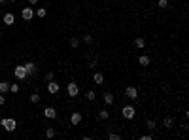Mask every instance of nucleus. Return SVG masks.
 Returning a JSON list of instances; mask_svg holds the SVG:
<instances>
[{"mask_svg":"<svg viewBox=\"0 0 189 140\" xmlns=\"http://www.w3.org/2000/svg\"><path fill=\"white\" fill-rule=\"evenodd\" d=\"M0 125L4 127V131L11 132V131H15V127H17V121L13 119V117H4V119L0 121Z\"/></svg>","mask_w":189,"mask_h":140,"instance_id":"nucleus-1","label":"nucleus"},{"mask_svg":"<svg viewBox=\"0 0 189 140\" xmlns=\"http://www.w3.org/2000/svg\"><path fill=\"white\" fill-rule=\"evenodd\" d=\"M13 76H15L17 80H27L29 78V74H27V70H25V65H19L13 68Z\"/></svg>","mask_w":189,"mask_h":140,"instance_id":"nucleus-2","label":"nucleus"},{"mask_svg":"<svg viewBox=\"0 0 189 140\" xmlns=\"http://www.w3.org/2000/svg\"><path fill=\"white\" fill-rule=\"evenodd\" d=\"M121 114H123V117H125V119H132V117L136 116V110H134V106H131V104H127V106H123Z\"/></svg>","mask_w":189,"mask_h":140,"instance_id":"nucleus-3","label":"nucleus"},{"mask_svg":"<svg viewBox=\"0 0 189 140\" xmlns=\"http://www.w3.org/2000/svg\"><path fill=\"white\" fill-rule=\"evenodd\" d=\"M66 93H68V97H78V93H80L78 83H76V81H68V85H66Z\"/></svg>","mask_w":189,"mask_h":140,"instance_id":"nucleus-4","label":"nucleus"},{"mask_svg":"<svg viewBox=\"0 0 189 140\" xmlns=\"http://www.w3.org/2000/svg\"><path fill=\"white\" fill-rule=\"evenodd\" d=\"M125 97H127V99H131V100H136V99H138V89H136L134 85H129L127 89H125Z\"/></svg>","mask_w":189,"mask_h":140,"instance_id":"nucleus-5","label":"nucleus"},{"mask_svg":"<svg viewBox=\"0 0 189 140\" xmlns=\"http://www.w3.org/2000/svg\"><path fill=\"white\" fill-rule=\"evenodd\" d=\"M21 17H23L25 21H30L34 17V10L30 8V6H27V8H23V11H21Z\"/></svg>","mask_w":189,"mask_h":140,"instance_id":"nucleus-6","label":"nucleus"},{"mask_svg":"<svg viewBox=\"0 0 189 140\" xmlns=\"http://www.w3.org/2000/svg\"><path fill=\"white\" fill-rule=\"evenodd\" d=\"M59 89H61V85H59V81H47V91H49L51 95H57L59 93Z\"/></svg>","mask_w":189,"mask_h":140,"instance_id":"nucleus-7","label":"nucleus"},{"mask_svg":"<svg viewBox=\"0 0 189 140\" xmlns=\"http://www.w3.org/2000/svg\"><path fill=\"white\" fill-rule=\"evenodd\" d=\"M44 116L49 117V119H55V117H57V110H55L53 106H47V108L44 110Z\"/></svg>","mask_w":189,"mask_h":140,"instance_id":"nucleus-8","label":"nucleus"},{"mask_svg":"<svg viewBox=\"0 0 189 140\" xmlns=\"http://www.w3.org/2000/svg\"><path fill=\"white\" fill-rule=\"evenodd\" d=\"M25 70H27V74H29V76H34V74L38 72V68H36V65H34V62H27V65H25Z\"/></svg>","mask_w":189,"mask_h":140,"instance_id":"nucleus-9","label":"nucleus"},{"mask_svg":"<svg viewBox=\"0 0 189 140\" xmlns=\"http://www.w3.org/2000/svg\"><path fill=\"white\" fill-rule=\"evenodd\" d=\"M70 123H72V125H80L81 123V114H80V112H72V116H70Z\"/></svg>","mask_w":189,"mask_h":140,"instance_id":"nucleus-10","label":"nucleus"},{"mask_svg":"<svg viewBox=\"0 0 189 140\" xmlns=\"http://www.w3.org/2000/svg\"><path fill=\"white\" fill-rule=\"evenodd\" d=\"M13 23H15V17H13V13H6V15H4V25H13Z\"/></svg>","mask_w":189,"mask_h":140,"instance_id":"nucleus-11","label":"nucleus"},{"mask_svg":"<svg viewBox=\"0 0 189 140\" xmlns=\"http://www.w3.org/2000/svg\"><path fill=\"white\" fill-rule=\"evenodd\" d=\"M93 81L100 85V83H104V76H102L100 72H95V76H93Z\"/></svg>","mask_w":189,"mask_h":140,"instance_id":"nucleus-12","label":"nucleus"},{"mask_svg":"<svg viewBox=\"0 0 189 140\" xmlns=\"http://www.w3.org/2000/svg\"><path fill=\"white\" fill-rule=\"evenodd\" d=\"M8 91H10V83L8 81H0V93H8Z\"/></svg>","mask_w":189,"mask_h":140,"instance_id":"nucleus-13","label":"nucleus"},{"mask_svg":"<svg viewBox=\"0 0 189 140\" xmlns=\"http://www.w3.org/2000/svg\"><path fill=\"white\" fill-rule=\"evenodd\" d=\"M134 46H136V47H140V49H142V47L146 46V40H144L142 36H138V38H134Z\"/></svg>","mask_w":189,"mask_h":140,"instance_id":"nucleus-14","label":"nucleus"},{"mask_svg":"<svg viewBox=\"0 0 189 140\" xmlns=\"http://www.w3.org/2000/svg\"><path fill=\"white\" fill-rule=\"evenodd\" d=\"M138 62H140L142 66H148V65H150V57H148V55H142V57L138 59Z\"/></svg>","mask_w":189,"mask_h":140,"instance_id":"nucleus-15","label":"nucleus"},{"mask_svg":"<svg viewBox=\"0 0 189 140\" xmlns=\"http://www.w3.org/2000/svg\"><path fill=\"white\" fill-rule=\"evenodd\" d=\"M102 97H104V102H106V104H112V102H114V95H112V93H104Z\"/></svg>","mask_w":189,"mask_h":140,"instance_id":"nucleus-16","label":"nucleus"},{"mask_svg":"<svg viewBox=\"0 0 189 140\" xmlns=\"http://www.w3.org/2000/svg\"><path fill=\"white\" fill-rule=\"evenodd\" d=\"M36 15H38L40 19H44V17L47 15V10H46V8H38V11H36Z\"/></svg>","mask_w":189,"mask_h":140,"instance_id":"nucleus-17","label":"nucleus"},{"mask_svg":"<svg viewBox=\"0 0 189 140\" xmlns=\"http://www.w3.org/2000/svg\"><path fill=\"white\" fill-rule=\"evenodd\" d=\"M46 136H47V138H55V129H53V127H47V129H46Z\"/></svg>","mask_w":189,"mask_h":140,"instance_id":"nucleus-18","label":"nucleus"},{"mask_svg":"<svg viewBox=\"0 0 189 140\" xmlns=\"http://www.w3.org/2000/svg\"><path fill=\"white\" fill-rule=\"evenodd\" d=\"M108 116H110L108 110H100V112H99V119H108Z\"/></svg>","mask_w":189,"mask_h":140,"instance_id":"nucleus-19","label":"nucleus"},{"mask_svg":"<svg viewBox=\"0 0 189 140\" xmlns=\"http://www.w3.org/2000/svg\"><path fill=\"white\" fill-rule=\"evenodd\" d=\"M157 6H159V8H161V10H165V8H169V0H159V2H157Z\"/></svg>","mask_w":189,"mask_h":140,"instance_id":"nucleus-20","label":"nucleus"},{"mask_svg":"<svg viewBox=\"0 0 189 140\" xmlns=\"http://www.w3.org/2000/svg\"><path fill=\"white\" fill-rule=\"evenodd\" d=\"M10 91H11L13 95H15V93H19V85H17V83H10Z\"/></svg>","mask_w":189,"mask_h":140,"instance_id":"nucleus-21","label":"nucleus"},{"mask_svg":"<svg viewBox=\"0 0 189 140\" xmlns=\"http://www.w3.org/2000/svg\"><path fill=\"white\" fill-rule=\"evenodd\" d=\"M172 117H165V119H163V125H165V127H172Z\"/></svg>","mask_w":189,"mask_h":140,"instance_id":"nucleus-22","label":"nucleus"},{"mask_svg":"<svg viewBox=\"0 0 189 140\" xmlns=\"http://www.w3.org/2000/svg\"><path fill=\"white\" fill-rule=\"evenodd\" d=\"M30 102H34V104L40 102V95H38V93H32V95H30Z\"/></svg>","mask_w":189,"mask_h":140,"instance_id":"nucleus-23","label":"nucleus"},{"mask_svg":"<svg viewBox=\"0 0 189 140\" xmlns=\"http://www.w3.org/2000/svg\"><path fill=\"white\" fill-rule=\"evenodd\" d=\"M146 127H148L150 131H153V129H155V121H153V119H148V123H146Z\"/></svg>","mask_w":189,"mask_h":140,"instance_id":"nucleus-24","label":"nucleus"},{"mask_svg":"<svg viewBox=\"0 0 189 140\" xmlns=\"http://www.w3.org/2000/svg\"><path fill=\"white\" fill-rule=\"evenodd\" d=\"M80 46V40L78 38H72V40H70V47H78Z\"/></svg>","mask_w":189,"mask_h":140,"instance_id":"nucleus-25","label":"nucleus"},{"mask_svg":"<svg viewBox=\"0 0 189 140\" xmlns=\"http://www.w3.org/2000/svg\"><path fill=\"white\" fill-rule=\"evenodd\" d=\"M108 138H110V140H119L121 136L117 135V132H110V135H108Z\"/></svg>","mask_w":189,"mask_h":140,"instance_id":"nucleus-26","label":"nucleus"},{"mask_svg":"<svg viewBox=\"0 0 189 140\" xmlns=\"http://www.w3.org/2000/svg\"><path fill=\"white\" fill-rule=\"evenodd\" d=\"M95 91H87V100H95Z\"/></svg>","mask_w":189,"mask_h":140,"instance_id":"nucleus-27","label":"nucleus"},{"mask_svg":"<svg viewBox=\"0 0 189 140\" xmlns=\"http://www.w3.org/2000/svg\"><path fill=\"white\" fill-rule=\"evenodd\" d=\"M83 42H85V44H91V42H93V36H91V34H85V36H83Z\"/></svg>","mask_w":189,"mask_h":140,"instance_id":"nucleus-28","label":"nucleus"},{"mask_svg":"<svg viewBox=\"0 0 189 140\" xmlns=\"http://www.w3.org/2000/svg\"><path fill=\"white\" fill-rule=\"evenodd\" d=\"M51 80H55V74L53 72H47L46 74V81H51Z\"/></svg>","mask_w":189,"mask_h":140,"instance_id":"nucleus-29","label":"nucleus"},{"mask_svg":"<svg viewBox=\"0 0 189 140\" xmlns=\"http://www.w3.org/2000/svg\"><path fill=\"white\" fill-rule=\"evenodd\" d=\"M6 102V99H4V97H2V93H0V106H2V104Z\"/></svg>","mask_w":189,"mask_h":140,"instance_id":"nucleus-30","label":"nucleus"},{"mask_svg":"<svg viewBox=\"0 0 189 140\" xmlns=\"http://www.w3.org/2000/svg\"><path fill=\"white\" fill-rule=\"evenodd\" d=\"M29 4H38V0H29Z\"/></svg>","mask_w":189,"mask_h":140,"instance_id":"nucleus-31","label":"nucleus"},{"mask_svg":"<svg viewBox=\"0 0 189 140\" xmlns=\"http://www.w3.org/2000/svg\"><path fill=\"white\" fill-rule=\"evenodd\" d=\"M2 4H4V0H0V6H2Z\"/></svg>","mask_w":189,"mask_h":140,"instance_id":"nucleus-32","label":"nucleus"},{"mask_svg":"<svg viewBox=\"0 0 189 140\" xmlns=\"http://www.w3.org/2000/svg\"><path fill=\"white\" fill-rule=\"evenodd\" d=\"M10 2H17V0H10Z\"/></svg>","mask_w":189,"mask_h":140,"instance_id":"nucleus-33","label":"nucleus"},{"mask_svg":"<svg viewBox=\"0 0 189 140\" xmlns=\"http://www.w3.org/2000/svg\"><path fill=\"white\" fill-rule=\"evenodd\" d=\"M0 138H2V132H0Z\"/></svg>","mask_w":189,"mask_h":140,"instance_id":"nucleus-34","label":"nucleus"}]
</instances>
